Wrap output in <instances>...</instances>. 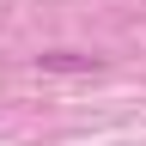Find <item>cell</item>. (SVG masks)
Instances as JSON below:
<instances>
[{
	"label": "cell",
	"instance_id": "6da1fadb",
	"mask_svg": "<svg viewBox=\"0 0 146 146\" xmlns=\"http://www.w3.org/2000/svg\"><path fill=\"white\" fill-rule=\"evenodd\" d=\"M43 73H98V55H67V49H55V55H43Z\"/></svg>",
	"mask_w": 146,
	"mask_h": 146
}]
</instances>
